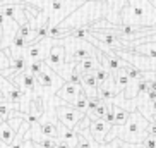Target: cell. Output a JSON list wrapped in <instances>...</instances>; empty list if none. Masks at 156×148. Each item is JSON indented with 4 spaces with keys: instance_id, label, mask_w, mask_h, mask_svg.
Returning <instances> with one entry per match:
<instances>
[{
    "instance_id": "cell-1",
    "label": "cell",
    "mask_w": 156,
    "mask_h": 148,
    "mask_svg": "<svg viewBox=\"0 0 156 148\" xmlns=\"http://www.w3.org/2000/svg\"><path fill=\"white\" fill-rule=\"evenodd\" d=\"M24 4L40 9L36 16V26H57L64 21L74 9H77L83 2L77 0H19Z\"/></svg>"
},
{
    "instance_id": "cell-2",
    "label": "cell",
    "mask_w": 156,
    "mask_h": 148,
    "mask_svg": "<svg viewBox=\"0 0 156 148\" xmlns=\"http://www.w3.org/2000/svg\"><path fill=\"white\" fill-rule=\"evenodd\" d=\"M106 12H108V7H106L105 0H87V2H83L77 9H74L57 26H60L64 31L69 33L76 28L91 26L93 23H96L100 19H105Z\"/></svg>"
},
{
    "instance_id": "cell-3",
    "label": "cell",
    "mask_w": 156,
    "mask_h": 148,
    "mask_svg": "<svg viewBox=\"0 0 156 148\" xmlns=\"http://www.w3.org/2000/svg\"><path fill=\"white\" fill-rule=\"evenodd\" d=\"M147 122L149 120L136 109V110L129 112V117L124 124L112 126V129L105 136V141L120 139L124 143H142L147 136Z\"/></svg>"
},
{
    "instance_id": "cell-4",
    "label": "cell",
    "mask_w": 156,
    "mask_h": 148,
    "mask_svg": "<svg viewBox=\"0 0 156 148\" xmlns=\"http://www.w3.org/2000/svg\"><path fill=\"white\" fill-rule=\"evenodd\" d=\"M119 24L125 26H156V9L149 0H125V5L119 12Z\"/></svg>"
},
{
    "instance_id": "cell-5",
    "label": "cell",
    "mask_w": 156,
    "mask_h": 148,
    "mask_svg": "<svg viewBox=\"0 0 156 148\" xmlns=\"http://www.w3.org/2000/svg\"><path fill=\"white\" fill-rule=\"evenodd\" d=\"M36 83H38V88L34 91L36 97H41L43 100H48L50 97H53L57 93V90L64 84V79L60 78L55 71H51L48 65L41 71V74L36 78Z\"/></svg>"
},
{
    "instance_id": "cell-6",
    "label": "cell",
    "mask_w": 156,
    "mask_h": 148,
    "mask_svg": "<svg viewBox=\"0 0 156 148\" xmlns=\"http://www.w3.org/2000/svg\"><path fill=\"white\" fill-rule=\"evenodd\" d=\"M62 40V38H60ZM60 40H53V38H41L38 42H33V43H28L26 48L23 50V59L26 60V64L29 62H43L48 55L50 48L55 43H60Z\"/></svg>"
},
{
    "instance_id": "cell-7",
    "label": "cell",
    "mask_w": 156,
    "mask_h": 148,
    "mask_svg": "<svg viewBox=\"0 0 156 148\" xmlns=\"http://www.w3.org/2000/svg\"><path fill=\"white\" fill-rule=\"evenodd\" d=\"M115 54H117L120 59L127 60L129 64L132 65V67H136V69L156 72V59H151V57H144V55H137V54H134V52H132V50H129V48L115 50Z\"/></svg>"
},
{
    "instance_id": "cell-8",
    "label": "cell",
    "mask_w": 156,
    "mask_h": 148,
    "mask_svg": "<svg viewBox=\"0 0 156 148\" xmlns=\"http://www.w3.org/2000/svg\"><path fill=\"white\" fill-rule=\"evenodd\" d=\"M84 116H86L84 112L74 109L72 105H69V103H60V105L55 107V117H57V120H60L62 124L67 126V128H70V129H74L76 124H77Z\"/></svg>"
},
{
    "instance_id": "cell-9",
    "label": "cell",
    "mask_w": 156,
    "mask_h": 148,
    "mask_svg": "<svg viewBox=\"0 0 156 148\" xmlns=\"http://www.w3.org/2000/svg\"><path fill=\"white\" fill-rule=\"evenodd\" d=\"M48 67H50L51 71H55L57 74H62V71H64V65H65V48L64 45H62V40H60V43H55V45L50 48V52H48V55H46V59L43 60Z\"/></svg>"
},
{
    "instance_id": "cell-10",
    "label": "cell",
    "mask_w": 156,
    "mask_h": 148,
    "mask_svg": "<svg viewBox=\"0 0 156 148\" xmlns=\"http://www.w3.org/2000/svg\"><path fill=\"white\" fill-rule=\"evenodd\" d=\"M24 117H12L9 120H4V122H0V141L5 145H10L14 141L16 134H17V129L19 126L23 124Z\"/></svg>"
},
{
    "instance_id": "cell-11",
    "label": "cell",
    "mask_w": 156,
    "mask_h": 148,
    "mask_svg": "<svg viewBox=\"0 0 156 148\" xmlns=\"http://www.w3.org/2000/svg\"><path fill=\"white\" fill-rule=\"evenodd\" d=\"M10 81H12V83H14L16 86H17V88L24 93V95H29V97H33V95H34V91H36V88H38L36 78H34V76H31V74H29L26 69L21 71L19 74H16Z\"/></svg>"
},
{
    "instance_id": "cell-12",
    "label": "cell",
    "mask_w": 156,
    "mask_h": 148,
    "mask_svg": "<svg viewBox=\"0 0 156 148\" xmlns=\"http://www.w3.org/2000/svg\"><path fill=\"white\" fill-rule=\"evenodd\" d=\"M81 93H83V90H81V84H79V83L64 81V84H62L58 90H57L55 97L60 98L64 103H69V105H72L74 100H76V98H77Z\"/></svg>"
},
{
    "instance_id": "cell-13",
    "label": "cell",
    "mask_w": 156,
    "mask_h": 148,
    "mask_svg": "<svg viewBox=\"0 0 156 148\" xmlns=\"http://www.w3.org/2000/svg\"><path fill=\"white\" fill-rule=\"evenodd\" d=\"M89 33L96 40H100L101 43H105L106 46H110L112 50H122V48H125L122 45V42H120L119 35L113 33L112 29H89Z\"/></svg>"
},
{
    "instance_id": "cell-14",
    "label": "cell",
    "mask_w": 156,
    "mask_h": 148,
    "mask_svg": "<svg viewBox=\"0 0 156 148\" xmlns=\"http://www.w3.org/2000/svg\"><path fill=\"white\" fill-rule=\"evenodd\" d=\"M79 84H81V90H83V93L87 98L98 97V86H100V83H98L96 78H94V71H89V72L81 74Z\"/></svg>"
},
{
    "instance_id": "cell-15",
    "label": "cell",
    "mask_w": 156,
    "mask_h": 148,
    "mask_svg": "<svg viewBox=\"0 0 156 148\" xmlns=\"http://www.w3.org/2000/svg\"><path fill=\"white\" fill-rule=\"evenodd\" d=\"M110 129H112V124L106 122L105 119L91 120V124H89V128H87V131H89V134L93 136V139H94V141H100V143L105 141V136L108 134Z\"/></svg>"
},
{
    "instance_id": "cell-16",
    "label": "cell",
    "mask_w": 156,
    "mask_h": 148,
    "mask_svg": "<svg viewBox=\"0 0 156 148\" xmlns=\"http://www.w3.org/2000/svg\"><path fill=\"white\" fill-rule=\"evenodd\" d=\"M119 95V91H117V88H115V83H113V78L106 79V81H103V83L98 86V97L101 98V100H105V102H112L115 97Z\"/></svg>"
},
{
    "instance_id": "cell-17",
    "label": "cell",
    "mask_w": 156,
    "mask_h": 148,
    "mask_svg": "<svg viewBox=\"0 0 156 148\" xmlns=\"http://www.w3.org/2000/svg\"><path fill=\"white\" fill-rule=\"evenodd\" d=\"M24 117V114L19 110V105L7 102V100H0V120H9L12 117Z\"/></svg>"
},
{
    "instance_id": "cell-18",
    "label": "cell",
    "mask_w": 156,
    "mask_h": 148,
    "mask_svg": "<svg viewBox=\"0 0 156 148\" xmlns=\"http://www.w3.org/2000/svg\"><path fill=\"white\" fill-rule=\"evenodd\" d=\"M108 12H106V21L112 24H119V12L125 5V0H105Z\"/></svg>"
},
{
    "instance_id": "cell-19",
    "label": "cell",
    "mask_w": 156,
    "mask_h": 148,
    "mask_svg": "<svg viewBox=\"0 0 156 148\" xmlns=\"http://www.w3.org/2000/svg\"><path fill=\"white\" fill-rule=\"evenodd\" d=\"M129 50H132L134 54H137V55H144V57H151V59H156V42H144V43H139V45L130 46Z\"/></svg>"
},
{
    "instance_id": "cell-20",
    "label": "cell",
    "mask_w": 156,
    "mask_h": 148,
    "mask_svg": "<svg viewBox=\"0 0 156 148\" xmlns=\"http://www.w3.org/2000/svg\"><path fill=\"white\" fill-rule=\"evenodd\" d=\"M112 78H113V83H115V88H117V91L122 93L125 88H127L129 84V76L127 72H125V69H117V71H112Z\"/></svg>"
},
{
    "instance_id": "cell-21",
    "label": "cell",
    "mask_w": 156,
    "mask_h": 148,
    "mask_svg": "<svg viewBox=\"0 0 156 148\" xmlns=\"http://www.w3.org/2000/svg\"><path fill=\"white\" fill-rule=\"evenodd\" d=\"M127 117H129V110H125V109H122V107L115 105V116H113V124L112 126L124 124L125 120H127Z\"/></svg>"
},
{
    "instance_id": "cell-22",
    "label": "cell",
    "mask_w": 156,
    "mask_h": 148,
    "mask_svg": "<svg viewBox=\"0 0 156 148\" xmlns=\"http://www.w3.org/2000/svg\"><path fill=\"white\" fill-rule=\"evenodd\" d=\"M46 67L45 62H29L28 65H26V71H28L31 76H34V78H38L40 74H41V71Z\"/></svg>"
},
{
    "instance_id": "cell-23",
    "label": "cell",
    "mask_w": 156,
    "mask_h": 148,
    "mask_svg": "<svg viewBox=\"0 0 156 148\" xmlns=\"http://www.w3.org/2000/svg\"><path fill=\"white\" fill-rule=\"evenodd\" d=\"M87 100L89 98L84 95V93H81L76 100H74V103H72V107L74 109H77V110H81V112H84L86 114V110H87Z\"/></svg>"
},
{
    "instance_id": "cell-24",
    "label": "cell",
    "mask_w": 156,
    "mask_h": 148,
    "mask_svg": "<svg viewBox=\"0 0 156 148\" xmlns=\"http://www.w3.org/2000/svg\"><path fill=\"white\" fill-rule=\"evenodd\" d=\"M110 74H112V71L105 69L103 65H100V67H96V69H94V78H96V81H98L100 84L110 78Z\"/></svg>"
},
{
    "instance_id": "cell-25",
    "label": "cell",
    "mask_w": 156,
    "mask_h": 148,
    "mask_svg": "<svg viewBox=\"0 0 156 148\" xmlns=\"http://www.w3.org/2000/svg\"><path fill=\"white\" fill-rule=\"evenodd\" d=\"M117 146H119V139H112V141H103V143L91 139V143H89V148H117Z\"/></svg>"
},
{
    "instance_id": "cell-26",
    "label": "cell",
    "mask_w": 156,
    "mask_h": 148,
    "mask_svg": "<svg viewBox=\"0 0 156 148\" xmlns=\"http://www.w3.org/2000/svg\"><path fill=\"white\" fill-rule=\"evenodd\" d=\"M34 148H57V139L53 138H43L40 141H33Z\"/></svg>"
},
{
    "instance_id": "cell-27",
    "label": "cell",
    "mask_w": 156,
    "mask_h": 148,
    "mask_svg": "<svg viewBox=\"0 0 156 148\" xmlns=\"http://www.w3.org/2000/svg\"><path fill=\"white\" fill-rule=\"evenodd\" d=\"M9 65H10V57L5 55V52L0 48V72L5 69H9Z\"/></svg>"
},
{
    "instance_id": "cell-28",
    "label": "cell",
    "mask_w": 156,
    "mask_h": 148,
    "mask_svg": "<svg viewBox=\"0 0 156 148\" xmlns=\"http://www.w3.org/2000/svg\"><path fill=\"white\" fill-rule=\"evenodd\" d=\"M113 116H115V105L110 102V105H108V110H106V114H105V117H103V119H105L106 122L113 124Z\"/></svg>"
},
{
    "instance_id": "cell-29",
    "label": "cell",
    "mask_w": 156,
    "mask_h": 148,
    "mask_svg": "<svg viewBox=\"0 0 156 148\" xmlns=\"http://www.w3.org/2000/svg\"><path fill=\"white\" fill-rule=\"evenodd\" d=\"M142 145H144L146 148H156V136L154 134H147L146 139L142 141Z\"/></svg>"
},
{
    "instance_id": "cell-30",
    "label": "cell",
    "mask_w": 156,
    "mask_h": 148,
    "mask_svg": "<svg viewBox=\"0 0 156 148\" xmlns=\"http://www.w3.org/2000/svg\"><path fill=\"white\" fill-rule=\"evenodd\" d=\"M146 131H147V134H154L156 136V120H149V122H147Z\"/></svg>"
},
{
    "instance_id": "cell-31",
    "label": "cell",
    "mask_w": 156,
    "mask_h": 148,
    "mask_svg": "<svg viewBox=\"0 0 156 148\" xmlns=\"http://www.w3.org/2000/svg\"><path fill=\"white\" fill-rule=\"evenodd\" d=\"M122 145H124V148H146L142 143H124L122 141Z\"/></svg>"
},
{
    "instance_id": "cell-32",
    "label": "cell",
    "mask_w": 156,
    "mask_h": 148,
    "mask_svg": "<svg viewBox=\"0 0 156 148\" xmlns=\"http://www.w3.org/2000/svg\"><path fill=\"white\" fill-rule=\"evenodd\" d=\"M146 83H147V88H149V90H154V91H156V78H153L151 81H146Z\"/></svg>"
},
{
    "instance_id": "cell-33",
    "label": "cell",
    "mask_w": 156,
    "mask_h": 148,
    "mask_svg": "<svg viewBox=\"0 0 156 148\" xmlns=\"http://www.w3.org/2000/svg\"><path fill=\"white\" fill-rule=\"evenodd\" d=\"M149 4H151L153 7H154V9H156V0H149Z\"/></svg>"
},
{
    "instance_id": "cell-34",
    "label": "cell",
    "mask_w": 156,
    "mask_h": 148,
    "mask_svg": "<svg viewBox=\"0 0 156 148\" xmlns=\"http://www.w3.org/2000/svg\"><path fill=\"white\" fill-rule=\"evenodd\" d=\"M117 148H124V145H122V141H120V139H119V146H117Z\"/></svg>"
},
{
    "instance_id": "cell-35",
    "label": "cell",
    "mask_w": 156,
    "mask_h": 148,
    "mask_svg": "<svg viewBox=\"0 0 156 148\" xmlns=\"http://www.w3.org/2000/svg\"><path fill=\"white\" fill-rule=\"evenodd\" d=\"M0 42H2V26H0Z\"/></svg>"
},
{
    "instance_id": "cell-36",
    "label": "cell",
    "mask_w": 156,
    "mask_h": 148,
    "mask_svg": "<svg viewBox=\"0 0 156 148\" xmlns=\"http://www.w3.org/2000/svg\"><path fill=\"white\" fill-rule=\"evenodd\" d=\"M77 2H87V0H77Z\"/></svg>"
},
{
    "instance_id": "cell-37",
    "label": "cell",
    "mask_w": 156,
    "mask_h": 148,
    "mask_svg": "<svg viewBox=\"0 0 156 148\" xmlns=\"http://www.w3.org/2000/svg\"><path fill=\"white\" fill-rule=\"evenodd\" d=\"M0 2H2V0H0Z\"/></svg>"
}]
</instances>
